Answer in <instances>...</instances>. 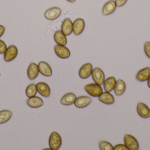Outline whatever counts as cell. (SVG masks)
Instances as JSON below:
<instances>
[{
	"label": "cell",
	"instance_id": "cell-1",
	"mask_svg": "<svg viewBox=\"0 0 150 150\" xmlns=\"http://www.w3.org/2000/svg\"><path fill=\"white\" fill-rule=\"evenodd\" d=\"M62 144V140L60 135L56 132L51 134L49 139V145L51 150H59Z\"/></svg>",
	"mask_w": 150,
	"mask_h": 150
},
{
	"label": "cell",
	"instance_id": "cell-2",
	"mask_svg": "<svg viewBox=\"0 0 150 150\" xmlns=\"http://www.w3.org/2000/svg\"><path fill=\"white\" fill-rule=\"evenodd\" d=\"M85 90L90 96L93 97H99L103 92V90L99 85L91 83L86 85L84 87Z\"/></svg>",
	"mask_w": 150,
	"mask_h": 150
},
{
	"label": "cell",
	"instance_id": "cell-3",
	"mask_svg": "<svg viewBox=\"0 0 150 150\" xmlns=\"http://www.w3.org/2000/svg\"><path fill=\"white\" fill-rule=\"evenodd\" d=\"M18 54V49L16 46L11 45L7 48L4 53V59L6 62L12 61L16 59Z\"/></svg>",
	"mask_w": 150,
	"mask_h": 150
},
{
	"label": "cell",
	"instance_id": "cell-4",
	"mask_svg": "<svg viewBox=\"0 0 150 150\" xmlns=\"http://www.w3.org/2000/svg\"><path fill=\"white\" fill-rule=\"evenodd\" d=\"M124 141L125 145L129 150H137L139 149L138 141L135 137L129 134L125 135Z\"/></svg>",
	"mask_w": 150,
	"mask_h": 150
},
{
	"label": "cell",
	"instance_id": "cell-5",
	"mask_svg": "<svg viewBox=\"0 0 150 150\" xmlns=\"http://www.w3.org/2000/svg\"><path fill=\"white\" fill-rule=\"evenodd\" d=\"M92 77L95 83L101 85H103L105 81V75L101 69L95 68L93 70Z\"/></svg>",
	"mask_w": 150,
	"mask_h": 150
},
{
	"label": "cell",
	"instance_id": "cell-6",
	"mask_svg": "<svg viewBox=\"0 0 150 150\" xmlns=\"http://www.w3.org/2000/svg\"><path fill=\"white\" fill-rule=\"evenodd\" d=\"M54 50L56 55L61 59H67L71 55L69 49L65 46L56 45L54 46Z\"/></svg>",
	"mask_w": 150,
	"mask_h": 150
},
{
	"label": "cell",
	"instance_id": "cell-7",
	"mask_svg": "<svg viewBox=\"0 0 150 150\" xmlns=\"http://www.w3.org/2000/svg\"><path fill=\"white\" fill-rule=\"evenodd\" d=\"M62 10L58 7H52L47 9L45 13V16L48 20H54L60 16Z\"/></svg>",
	"mask_w": 150,
	"mask_h": 150
},
{
	"label": "cell",
	"instance_id": "cell-8",
	"mask_svg": "<svg viewBox=\"0 0 150 150\" xmlns=\"http://www.w3.org/2000/svg\"><path fill=\"white\" fill-rule=\"evenodd\" d=\"M92 65L91 63L84 64L80 68L79 72V77L82 79H86L91 75L93 71Z\"/></svg>",
	"mask_w": 150,
	"mask_h": 150
},
{
	"label": "cell",
	"instance_id": "cell-9",
	"mask_svg": "<svg viewBox=\"0 0 150 150\" xmlns=\"http://www.w3.org/2000/svg\"><path fill=\"white\" fill-rule=\"evenodd\" d=\"M38 92L40 95L45 97H48L51 94V89L49 85L44 82H40L36 85Z\"/></svg>",
	"mask_w": 150,
	"mask_h": 150
},
{
	"label": "cell",
	"instance_id": "cell-10",
	"mask_svg": "<svg viewBox=\"0 0 150 150\" xmlns=\"http://www.w3.org/2000/svg\"><path fill=\"white\" fill-rule=\"evenodd\" d=\"M85 27V23L83 19L81 18H77L73 23V32L75 35L81 34Z\"/></svg>",
	"mask_w": 150,
	"mask_h": 150
},
{
	"label": "cell",
	"instance_id": "cell-11",
	"mask_svg": "<svg viewBox=\"0 0 150 150\" xmlns=\"http://www.w3.org/2000/svg\"><path fill=\"white\" fill-rule=\"evenodd\" d=\"M137 112L139 116L144 119L150 117V109L148 106L142 102L138 103L137 106Z\"/></svg>",
	"mask_w": 150,
	"mask_h": 150
},
{
	"label": "cell",
	"instance_id": "cell-12",
	"mask_svg": "<svg viewBox=\"0 0 150 150\" xmlns=\"http://www.w3.org/2000/svg\"><path fill=\"white\" fill-rule=\"evenodd\" d=\"M91 102V98L86 96H80L76 98L74 104L76 107L83 108L88 106Z\"/></svg>",
	"mask_w": 150,
	"mask_h": 150
},
{
	"label": "cell",
	"instance_id": "cell-13",
	"mask_svg": "<svg viewBox=\"0 0 150 150\" xmlns=\"http://www.w3.org/2000/svg\"><path fill=\"white\" fill-rule=\"evenodd\" d=\"M38 66L36 63H30L27 69V76L31 80L36 79L39 74Z\"/></svg>",
	"mask_w": 150,
	"mask_h": 150
},
{
	"label": "cell",
	"instance_id": "cell-14",
	"mask_svg": "<svg viewBox=\"0 0 150 150\" xmlns=\"http://www.w3.org/2000/svg\"><path fill=\"white\" fill-rule=\"evenodd\" d=\"M39 70L40 74L46 77H51L52 75V71L51 66L45 61L39 62L38 65Z\"/></svg>",
	"mask_w": 150,
	"mask_h": 150
},
{
	"label": "cell",
	"instance_id": "cell-15",
	"mask_svg": "<svg viewBox=\"0 0 150 150\" xmlns=\"http://www.w3.org/2000/svg\"><path fill=\"white\" fill-rule=\"evenodd\" d=\"M116 6L115 1H109L104 4L102 9V14L104 16H108L112 14L115 10Z\"/></svg>",
	"mask_w": 150,
	"mask_h": 150
},
{
	"label": "cell",
	"instance_id": "cell-16",
	"mask_svg": "<svg viewBox=\"0 0 150 150\" xmlns=\"http://www.w3.org/2000/svg\"><path fill=\"white\" fill-rule=\"evenodd\" d=\"M61 31L66 36L70 35L73 32V23L71 19L67 18L62 25Z\"/></svg>",
	"mask_w": 150,
	"mask_h": 150
},
{
	"label": "cell",
	"instance_id": "cell-17",
	"mask_svg": "<svg viewBox=\"0 0 150 150\" xmlns=\"http://www.w3.org/2000/svg\"><path fill=\"white\" fill-rule=\"evenodd\" d=\"M98 100L100 102L107 105H112L115 102L114 96L110 92H102L98 97Z\"/></svg>",
	"mask_w": 150,
	"mask_h": 150
},
{
	"label": "cell",
	"instance_id": "cell-18",
	"mask_svg": "<svg viewBox=\"0 0 150 150\" xmlns=\"http://www.w3.org/2000/svg\"><path fill=\"white\" fill-rule=\"evenodd\" d=\"M26 103L30 107L33 108H39L44 105L43 100L40 97L36 96L33 97L29 98L27 100Z\"/></svg>",
	"mask_w": 150,
	"mask_h": 150
},
{
	"label": "cell",
	"instance_id": "cell-19",
	"mask_svg": "<svg viewBox=\"0 0 150 150\" xmlns=\"http://www.w3.org/2000/svg\"><path fill=\"white\" fill-rule=\"evenodd\" d=\"M150 77V68H144L138 71L137 74L136 79L139 82H144L148 81Z\"/></svg>",
	"mask_w": 150,
	"mask_h": 150
},
{
	"label": "cell",
	"instance_id": "cell-20",
	"mask_svg": "<svg viewBox=\"0 0 150 150\" xmlns=\"http://www.w3.org/2000/svg\"><path fill=\"white\" fill-rule=\"evenodd\" d=\"M76 99L75 94L72 92L67 93L65 94L60 100V103L62 105L65 106H69L73 105L74 103L75 100Z\"/></svg>",
	"mask_w": 150,
	"mask_h": 150
},
{
	"label": "cell",
	"instance_id": "cell-21",
	"mask_svg": "<svg viewBox=\"0 0 150 150\" xmlns=\"http://www.w3.org/2000/svg\"><path fill=\"white\" fill-rule=\"evenodd\" d=\"M54 38L58 45L65 46L67 44V37L62 31H58L55 32L54 35Z\"/></svg>",
	"mask_w": 150,
	"mask_h": 150
},
{
	"label": "cell",
	"instance_id": "cell-22",
	"mask_svg": "<svg viewBox=\"0 0 150 150\" xmlns=\"http://www.w3.org/2000/svg\"><path fill=\"white\" fill-rule=\"evenodd\" d=\"M116 80L114 77H110L107 78L104 82V89L105 92H110L114 89L116 85Z\"/></svg>",
	"mask_w": 150,
	"mask_h": 150
},
{
	"label": "cell",
	"instance_id": "cell-23",
	"mask_svg": "<svg viewBox=\"0 0 150 150\" xmlns=\"http://www.w3.org/2000/svg\"><path fill=\"white\" fill-rule=\"evenodd\" d=\"M114 90L116 96H120L122 95L126 90V85L125 82L121 79L117 80Z\"/></svg>",
	"mask_w": 150,
	"mask_h": 150
},
{
	"label": "cell",
	"instance_id": "cell-24",
	"mask_svg": "<svg viewBox=\"0 0 150 150\" xmlns=\"http://www.w3.org/2000/svg\"><path fill=\"white\" fill-rule=\"evenodd\" d=\"M11 111L8 110H3L0 111V124L8 122L12 117Z\"/></svg>",
	"mask_w": 150,
	"mask_h": 150
},
{
	"label": "cell",
	"instance_id": "cell-25",
	"mask_svg": "<svg viewBox=\"0 0 150 150\" xmlns=\"http://www.w3.org/2000/svg\"><path fill=\"white\" fill-rule=\"evenodd\" d=\"M37 92L38 90L35 84L29 85L25 90V94L28 98L35 97L37 95Z\"/></svg>",
	"mask_w": 150,
	"mask_h": 150
},
{
	"label": "cell",
	"instance_id": "cell-26",
	"mask_svg": "<svg viewBox=\"0 0 150 150\" xmlns=\"http://www.w3.org/2000/svg\"><path fill=\"white\" fill-rule=\"evenodd\" d=\"M100 149L101 150H113L114 147L112 144L108 142L102 141L99 144Z\"/></svg>",
	"mask_w": 150,
	"mask_h": 150
},
{
	"label": "cell",
	"instance_id": "cell-27",
	"mask_svg": "<svg viewBox=\"0 0 150 150\" xmlns=\"http://www.w3.org/2000/svg\"><path fill=\"white\" fill-rule=\"evenodd\" d=\"M144 53L148 58L150 59V42H145L144 45Z\"/></svg>",
	"mask_w": 150,
	"mask_h": 150
},
{
	"label": "cell",
	"instance_id": "cell-28",
	"mask_svg": "<svg viewBox=\"0 0 150 150\" xmlns=\"http://www.w3.org/2000/svg\"><path fill=\"white\" fill-rule=\"evenodd\" d=\"M7 48V45L5 42L0 39V54H4Z\"/></svg>",
	"mask_w": 150,
	"mask_h": 150
},
{
	"label": "cell",
	"instance_id": "cell-29",
	"mask_svg": "<svg viewBox=\"0 0 150 150\" xmlns=\"http://www.w3.org/2000/svg\"><path fill=\"white\" fill-rule=\"evenodd\" d=\"M114 150H129L125 144H119L114 147Z\"/></svg>",
	"mask_w": 150,
	"mask_h": 150
},
{
	"label": "cell",
	"instance_id": "cell-30",
	"mask_svg": "<svg viewBox=\"0 0 150 150\" xmlns=\"http://www.w3.org/2000/svg\"><path fill=\"white\" fill-rule=\"evenodd\" d=\"M128 0H115L116 6L118 7H121L126 4Z\"/></svg>",
	"mask_w": 150,
	"mask_h": 150
},
{
	"label": "cell",
	"instance_id": "cell-31",
	"mask_svg": "<svg viewBox=\"0 0 150 150\" xmlns=\"http://www.w3.org/2000/svg\"><path fill=\"white\" fill-rule=\"evenodd\" d=\"M5 31V28L4 26L1 25H0V38L4 34Z\"/></svg>",
	"mask_w": 150,
	"mask_h": 150
},
{
	"label": "cell",
	"instance_id": "cell-32",
	"mask_svg": "<svg viewBox=\"0 0 150 150\" xmlns=\"http://www.w3.org/2000/svg\"><path fill=\"white\" fill-rule=\"evenodd\" d=\"M148 87L150 89V77L148 80Z\"/></svg>",
	"mask_w": 150,
	"mask_h": 150
},
{
	"label": "cell",
	"instance_id": "cell-33",
	"mask_svg": "<svg viewBox=\"0 0 150 150\" xmlns=\"http://www.w3.org/2000/svg\"><path fill=\"white\" fill-rule=\"evenodd\" d=\"M69 2L74 3V2L76 0H67Z\"/></svg>",
	"mask_w": 150,
	"mask_h": 150
},
{
	"label": "cell",
	"instance_id": "cell-34",
	"mask_svg": "<svg viewBox=\"0 0 150 150\" xmlns=\"http://www.w3.org/2000/svg\"><path fill=\"white\" fill-rule=\"evenodd\" d=\"M0 76H1V73H0Z\"/></svg>",
	"mask_w": 150,
	"mask_h": 150
}]
</instances>
